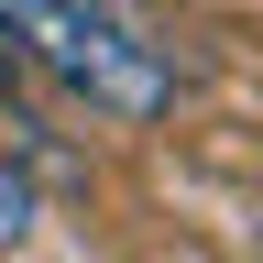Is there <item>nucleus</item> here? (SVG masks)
<instances>
[{
  "mask_svg": "<svg viewBox=\"0 0 263 263\" xmlns=\"http://www.w3.org/2000/svg\"><path fill=\"white\" fill-rule=\"evenodd\" d=\"M33 219H44V197H33V164H11V154H0V263L33 241Z\"/></svg>",
  "mask_w": 263,
  "mask_h": 263,
  "instance_id": "2",
  "label": "nucleus"
},
{
  "mask_svg": "<svg viewBox=\"0 0 263 263\" xmlns=\"http://www.w3.org/2000/svg\"><path fill=\"white\" fill-rule=\"evenodd\" d=\"M0 44H11L44 88L88 99L99 121H164L176 110V55L154 44L121 0H0Z\"/></svg>",
  "mask_w": 263,
  "mask_h": 263,
  "instance_id": "1",
  "label": "nucleus"
}]
</instances>
